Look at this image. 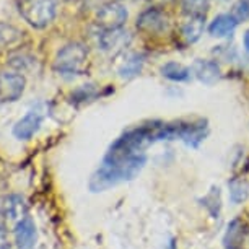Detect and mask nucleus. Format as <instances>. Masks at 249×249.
<instances>
[{
    "label": "nucleus",
    "mask_w": 249,
    "mask_h": 249,
    "mask_svg": "<svg viewBox=\"0 0 249 249\" xmlns=\"http://www.w3.org/2000/svg\"><path fill=\"white\" fill-rule=\"evenodd\" d=\"M231 15L238 23L248 21L249 20V2L248 0H238V2L233 5Z\"/></svg>",
    "instance_id": "23"
},
{
    "label": "nucleus",
    "mask_w": 249,
    "mask_h": 249,
    "mask_svg": "<svg viewBox=\"0 0 249 249\" xmlns=\"http://www.w3.org/2000/svg\"><path fill=\"white\" fill-rule=\"evenodd\" d=\"M88 62V49L82 43H69L55 54L54 70L64 77L80 75Z\"/></svg>",
    "instance_id": "2"
},
{
    "label": "nucleus",
    "mask_w": 249,
    "mask_h": 249,
    "mask_svg": "<svg viewBox=\"0 0 249 249\" xmlns=\"http://www.w3.org/2000/svg\"><path fill=\"white\" fill-rule=\"evenodd\" d=\"M182 10L187 15H204L210 7V0H181Z\"/></svg>",
    "instance_id": "21"
},
{
    "label": "nucleus",
    "mask_w": 249,
    "mask_h": 249,
    "mask_svg": "<svg viewBox=\"0 0 249 249\" xmlns=\"http://www.w3.org/2000/svg\"><path fill=\"white\" fill-rule=\"evenodd\" d=\"M230 189V200L233 204H243L249 197V184L243 179H233L228 184Z\"/></svg>",
    "instance_id": "19"
},
{
    "label": "nucleus",
    "mask_w": 249,
    "mask_h": 249,
    "mask_svg": "<svg viewBox=\"0 0 249 249\" xmlns=\"http://www.w3.org/2000/svg\"><path fill=\"white\" fill-rule=\"evenodd\" d=\"M143 64H145V57L142 54H137V53L127 54L125 55V59L122 60V64L119 65V69H117L119 77L125 78V80L137 77V75L142 72Z\"/></svg>",
    "instance_id": "17"
},
{
    "label": "nucleus",
    "mask_w": 249,
    "mask_h": 249,
    "mask_svg": "<svg viewBox=\"0 0 249 249\" xmlns=\"http://www.w3.org/2000/svg\"><path fill=\"white\" fill-rule=\"evenodd\" d=\"M25 33L12 23L0 21V51H13L23 43Z\"/></svg>",
    "instance_id": "13"
},
{
    "label": "nucleus",
    "mask_w": 249,
    "mask_h": 249,
    "mask_svg": "<svg viewBox=\"0 0 249 249\" xmlns=\"http://www.w3.org/2000/svg\"><path fill=\"white\" fill-rule=\"evenodd\" d=\"M43 117H44V114L41 109L28 111L26 114L13 125V135H15L18 140H30L33 135L41 129Z\"/></svg>",
    "instance_id": "7"
},
{
    "label": "nucleus",
    "mask_w": 249,
    "mask_h": 249,
    "mask_svg": "<svg viewBox=\"0 0 249 249\" xmlns=\"http://www.w3.org/2000/svg\"><path fill=\"white\" fill-rule=\"evenodd\" d=\"M191 69L178 62H168L161 67V75L173 82H187L191 78Z\"/></svg>",
    "instance_id": "18"
},
{
    "label": "nucleus",
    "mask_w": 249,
    "mask_h": 249,
    "mask_svg": "<svg viewBox=\"0 0 249 249\" xmlns=\"http://www.w3.org/2000/svg\"><path fill=\"white\" fill-rule=\"evenodd\" d=\"M129 13L125 7L119 2H107L105 5L100 7L96 13V25L101 28L103 31L107 30H117L122 28L124 23L127 21Z\"/></svg>",
    "instance_id": "4"
},
{
    "label": "nucleus",
    "mask_w": 249,
    "mask_h": 249,
    "mask_svg": "<svg viewBox=\"0 0 249 249\" xmlns=\"http://www.w3.org/2000/svg\"><path fill=\"white\" fill-rule=\"evenodd\" d=\"M26 210H28L26 200L20 194L7 196L2 202V213L8 220H18L20 222L21 218L26 217Z\"/></svg>",
    "instance_id": "14"
},
{
    "label": "nucleus",
    "mask_w": 249,
    "mask_h": 249,
    "mask_svg": "<svg viewBox=\"0 0 249 249\" xmlns=\"http://www.w3.org/2000/svg\"><path fill=\"white\" fill-rule=\"evenodd\" d=\"M166 249H175V241H171L170 244H168V248Z\"/></svg>",
    "instance_id": "27"
},
{
    "label": "nucleus",
    "mask_w": 249,
    "mask_h": 249,
    "mask_svg": "<svg viewBox=\"0 0 249 249\" xmlns=\"http://www.w3.org/2000/svg\"><path fill=\"white\" fill-rule=\"evenodd\" d=\"M0 249H8V234L2 223H0Z\"/></svg>",
    "instance_id": "25"
},
{
    "label": "nucleus",
    "mask_w": 249,
    "mask_h": 249,
    "mask_svg": "<svg viewBox=\"0 0 249 249\" xmlns=\"http://www.w3.org/2000/svg\"><path fill=\"white\" fill-rule=\"evenodd\" d=\"M202 202H204V207L207 210L210 212V215H212L213 218H217L220 215V209H222V200H220V189L217 187V189H213L207 194L204 199H202Z\"/></svg>",
    "instance_id": "20"
},
{
    "label": "nucleus",
    "mask_w": 249,
    "mask_h": 249,
    "mask_svg": "<svg viewBox=\"0 0 249 249\" xmlns=\"http://www.w3.org/2000/svg\"><path fill=\"white\" fill-rule=\"evenodd\" d=\"M145 163H147L145 153L132 155V157L106 153L100 168L91 175L88 187L91 192H103L121 184V182L132 181L143 170Z\"/></svg>",
    "instance_id": "1"
},
{
    "label": "nucleus",
    "mask_w": 249,
    "mask_h": 249,
    "mask_svg": "<svg viewBox=\"0 0 249 249\" xmlns=\"http://www.w3.org/2000/svg\"><path fill=\"white\" fill-rule=\"evenodd\" d=\"M248 2H249V0H248Z\"/></svg>",
    "instance_id": "28"
},
{
    "label": "nucleus",
    "mask_w": 249,
    "mask_h": 249,
    "mask_svg": "<svg viewBox=\"0 0 249 249\" xmlns=\"http://www.w3.org/2000/svg\"><path fill=\"white\" fill-rule=\"evenodd\" d=\"M244 48H246V51L249 53V30L244 33Z\"/></svg>",
    "instance_id": "26"
},
{
    "label": "nucleus",
    "mask_w": 249,
    "mask_h": 249,
    "mask_svg": "<svg viewBox=\"0 0 249 249\" xmlns=\"http://www.w3.org/2000/svg\"><path fill=\"white\" fill-rule=\"evenodd\" d=\"M205 17L204 15H187V18L181 23L179 36L184 44H194L204 33Z\"/></svg>",
    "instance_id": "12"
},
{
    "label": "nucleus",
    "mask_w": 249,
    "mask_h": 249,
    "mask_svg": "<svg viewBox=\"0 0 249 249\" xmlns=\"http://www.w3.org/2000/svg\"><path fill=\"white\" fill-rule=\"evenodd\" d=\"M191 72L196 75V78L199 80V82L205 83V85H213V83H217L220 77H222L220 65L215 62V60H209V59L196 60Z\"/></svg>",
    "instance_id": "11"
},
{
    "label": "nucleus",
    "mask_w": 249,
    "mask_h": 249,
    "mask_svg": "<svg viewBox=\"0 0 249 249\" xmlns=\"http://www.w3.org/2000/svg\"><path fill=\"white\" fill-rule=\"evenodd\" d=\"M26 88V78L20 72H0V101H18Z\"/></svg>",
    "instance_id": "5"
},
{
    "label": "nucleus",
    "mask_w": 249,
    "mask_h": 249,
    "mask_svg": "<svg viewBox=\"0 0 249 249\" xmlns=\"http://www.w3.org/2000/svg\"><path fill=\"white\" fill-rule=\"evenodd\" d=\"M168 26H170V17L160 8H148L137 18V28L143 33L160 35V33L166 31Z\"/></svg>",
    "instance_id": "6"
},
{
    "label": "nucleus",
    "mask_w": 249,
    "mask_h": 249,
    "mask_svg": "<svg viewBox=\"0 0 249 249\" xmlns=\"http://www.w3.org/2000/svg\"><path fill=\"white\" fill-rule=\"evenodd\" d=\"M7 64L10 65L12 69H15V72L21 73L23 70H26L33 64V57H30V55L25 53H12L8 55Z\"/></svg>",
    "instance_id": "22"
},
{
    "label": "nucleus",
    "mask_w": 249,
    "mask_h": 249,
    "mask_svg": "<svg viewBox=\"0 0 249 249\" xmlns=\"http://www.w3.org/2000/svg\"><path fill=\"white\" fill-rule=\"evenodd\" d=\"M207 134H209V125L207 121H196V122H182L181 129V142H184L187 147L197 148L204 142Z\"/></svg>",
    "instance_id": "9"
},
{
    "label": "nucleus",
    "mask_w": 249,
    "mask_h": 249,
    "mask_svg": "<svg viewBox=\"0 0 249 249\" xmlns=\"http://www.w3.org/2000/svg\"><path fill=\"white\" fill-rule=\"evenodd\" d=\"M130 39V33L124 28H117V30H107L103 31L98 36V44L105 53H117V51L124 49L125 46H129Z\"/></svg>",
    "instance_id": "8"
},
{
    "label": "nucleus",
    "mask_w": 249,
    "mask_h": 249,
    "mask_svg": "<svg viewBox=\"0 0 249 249\" xmlns=\"http://www.w3.org/2000/svg\"><path fill=\"white\" fill-rule=\"evenodd\" d=\"M18 12L28 25L43 30L55 18L54 0H18Z\"/></svg>",
    "instance_id": "3"
},
{
    "label": "nucleus",
    "mask_w": 249,
    "mask_h": 249,
    "mask_svg": "<svg viewBox=\"0 0 249 249\" xmlns=\"http://www.w3.org/2000/svg\"><path fill=\"white\" fill-rule=\"evenodd\" d=\"M95 87L93 85H82L78 90H75L72 93V101H85V100H90V98L95 96Z\"/></svg>",
    "instance_id": "24"
},
{
    "label": "nucleus",
    "mask_w": 249,
    "mask_h": 249,
    "mask_svg": "<svg viewBox=\"0 0 249 249\" xmlns=\"http://www.w3.org/2000/svg\"><path fill=\"white\" fill-rule=\"evenodd\" d=\"M37 239V230L31 217L21 218L15 227V243L18 249H33Z\"/></svg>",
    "instance_id": "10"
},
{
    "label": "nucleus",
    "mask_w": 249,
    "mask_h": 249,
    "mask_svg": "<svg viewBox=\"0 0 249 249\" xmlns=\"http://www.w3.org/2000/svg\"><path fill=\"white\" fill-rule=\"evenodd\" d=\"M244 233H246V227L241 218H234L230 222L227 233L223 236V246L225 249H239L243 244Z\"/></svg>",
    "instance_id": "15"
},
{
    "label": "nucleus",
    "mask_w": 249,
    "mask_h": 249,
    "mask_svg": "<svg viewBox=\"0 0 249 249\" xmlns=\"http://www.w3.org/2000/svg\"><path fill=\"white\" fill-rule=\"evenodd\" d=\"M238 21L234 20L231 13H222V15L215 17V20L210 23L209 33L213 37H225L230 36L231 33L236 30Z\"/></svg>",
    "instance_id": "16"
}]
</instances>
